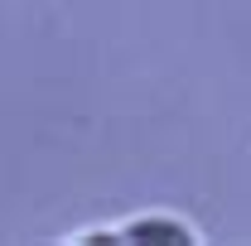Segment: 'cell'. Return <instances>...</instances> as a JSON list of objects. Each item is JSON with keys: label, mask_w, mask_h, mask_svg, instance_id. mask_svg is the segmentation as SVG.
<instances>
[{"label": "cell", "mask_w": 251, "mask_h": 246, "mask_svg": "<svg viewBox=\"0 0 251 246\" xmlns=\"http://www.w3.org/2000/svg\"><path fill=\"white\" fill-rule=\"evenodd\" d=\"M111 237L116 242H135V246H198L203 227L193 217L174 213V208H140V213L116 217Z\"/></svg>", "instance_id": "obj_1"}]
</instances>
